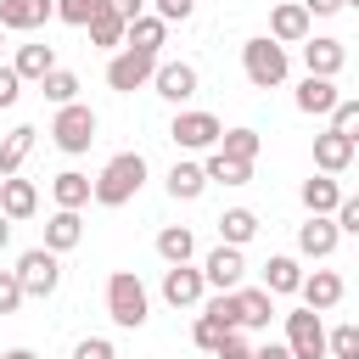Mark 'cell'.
I'll list each match as a JSON object with an SVG mask.
<instances>
[{
    "label": "cell",
    "mask_w": 359,
    "mask_h": 359,
    "mask_svg": "<svg viewBox=\"0 0 359 359\" xmlns=\"http://www.w3.org/2000/svg\"><path fill=\"white\" fill-rule=\"evenodd\" d=\"M258 146H264L258 129H224V135H219V151H224V157H241V163H252Z\"/></svg>",
    "instance_id": "cell-34"
},
{
    "label": "cell",
    "mask_w": 359,
    "mask_h": 359,
    "mask_svg": "<svg viewBox=\"0 0 359 359\" xmlns=\"http://www.w3.org/2000/svg\"><path fill=\"white\" fill-rule=\"evenodd\" d=\"M107 314H112V325H123V331H140V325L151 320V297H146V280H140L135 269H112V275H107Z\"/></svg>",
    "instance_id": "cell-3"
},
{
    "label": "cell",
    "mask_w": 359,
    "mask_h": 359,
    "mask_svg": "<svg viewBox=\"0 0 359 359\" xmlns=\"http://www.w3.org/2000/svg\"><path fill=\"white\" fill-rule=\"evenodd\" d=\"M151 90L163 95V101H191L196 90H202V73L191 67V62H157V73H151Z\"/></svg>",
    "instance_id": "cell-10"
},
{
    "label": "cell",
    "mask_w": 359,
    "mask_h": 359,
    "mask_svg": "<svg viewBox=\"0 0 359 359\" xmlns=\"http://www.w3.org/2000/svg\"><path fill=\"white\" fill-rule=\"evenodd\" d=\"M292 101H297V112H309V118H331V107H337L342 95H337V79L309 73V79L297 84V95H292Z\"/></svg>",
    "instance_id": "cell-19"
},
{
    "label": "cell",
    "mask_w": 359,
    "mask_h": 359,
    "mask_svg": "<svg viewBox=\"0 0 359 359\" xmlns=\"http://www.w3.org/2000/svg\"><path fill=\"white\" fill-rule=\"evenodd\" d=\"M252 236H258V213H252V208H224V213H219V241L247 247Z\"/></svg>",
    "instance_id": "cell-32"
},
{
    "label": "cell",
    "mask_w": 359,
    "mask_h": 359,
    "mask_svg": "<svg viewBox=\"0 0 359 359\" xmlns=\"http://www.w3.org/2000/svg\"><path fill=\"white\" fill-rule=\"evenodd\" d=\"M73 359H118V348L107 337H79L73 342Z\"/></svg>",
    "instance_id": "cell-41"
},
{
    "label": "cell",
    "mask_w": 359,
    "mask_h": 359,
    "mask_svg": "<svg viewBox=\"0 0 359 359\" xmlns=\"http://www.w3.org/2000/svg\"><path fill=\"white\" fill-rule=\"evenodd\" d=\"M56 22V0H0V28L6 34H34Z\"/></svg>",
    "instance_id": "cell-12"
},
{
    "label": "cell",
    "mask_w": 359,
    "mask_h": 359,
    "mask_svg": "<svg viewBox=\"0 0 359 359\" xmlns=\"http://www.w3.org/2000/svg\"><path fill=\"white\" fill-rule=\"evenodd\" d=\"M34 140H39V129H34V123H17V129H11L6 140H0V180H6V174H17V168L28 163Z\"/></svg>",
    "instance_id": "cell-28"
},
{
    "label": "cell",
    "mask_w": 359,
    "mask_h": 359,
    "mask_svg": "<svg viewBox=\"0 0 359 359\" xmlns=\"http://www.w3.org/2000/svg\"><path fill=\"white\" fill-rule=\"evenodd\" d=\"M6 247H11V219L0 213V252H6Z\"/></svg>",
    "instance_id": "cell-49"
},
{
    "label": "cell",
    "mask_w": 359,
    "mask_h": 359,
    "mask_svg": "<svg viewBox=\"0 0 359 359\" xmlns=\"http://www.w3.org/2000/svg\"><path fill=\"white\" fill-rule=\"evenodd\" d=\"M202 191H208V168L202 163H174L168 168V196L174 202H196Z\"/></svg>",
    "instance_id": "cell-29"
},
{
    "label": "cell",
    "mask_w": 359,
    "mask_h": 359,
    "mask_svg": "<svg viewBox=\"0 0 359 359\" xmlns=\"http://www.w3.org/2000/svg\"><path fill=\"white\" fill-rule=\"evenodd\" d=\"M331 129L359 146V101H337V107H331Z\"/></svg>",
    "instance_id": "cell-38"
},
{
    "label": "cell",
    "mask_w": 359,
    "mask_h": 359,
    "mask_svg": "<svg viewBox=\"0 0 359 359\" xmlns=\"http://www.w3.org/2000/svg\"><path fill=\"white\" fill-rule=\"evenodd\" d=\"M39 90H45V101H50V107H67V101H79V73L50 67V73L39 79Z\"/></svg>",
    "instance_id": "cell-33"
},
{
    "label": "cell",
    "mask_w": 359,
    "mask_h": 359,
    "mask_svg": "<svg viewBox=\"0 0 359 359\" xmlns=\"http://www.w3.org/2000/svg\"><path fill=\"white\" fill-rule=\"evenodd\" d=\"M280 342L292 348V359H325V320H320L314 309H292Z\"/></svg>",
    "instance_id": "cell-8"
},
{
    "label": "cell",
    "mask_w": 359,
    "mask_h": 359,
    "mask_svg": "<svg viewBox=\"0 0 359 359\" xmlns=\"http://www.w3.org/2000/svg\"><path fill=\"white\" fill-rule=\"evenodd\" d=\"M297 286H303V264H297L292 252H275V258L264 264V292L286 297V292H297Z\"/></svg>",
    "instance_id": "cell-27"
},
{
    "label": "cell",
    "mask_w": 359,
    "mask_h": 359,
    "mask_svg": "<svg viewBox=\"0 0 359 359\" xmlns=\"http://www.w3.org/2000/svg\"><path fill=\"white\" fill-rule=\"evenodd\" d=\"M123 45H135V50H151V56H157V50L168 45V22H163L157 11H140V17L129 22V34H123Z\"/></svg>",
    "instance_id": "cell-24"
},
{
    "label": "cell",
    "mask_w": 359,
    "mask_h": 359,
    "mask_svg": "<svg viewBox=\"0 0 359 359\" xmlns=\"http://www.w3.org/2000/svg\"><path fill=\"white\" fill-rule=\"evenodd\" d=\"M0 359H39V353H34V348H6Z\"/></svg>",
    "instance_id": "cell-48"
},
{
    "label": "cell",
    "mask_w": 359,
    "mask_h": 359,
    "mask_svg": "<svg viewBox=\"0 0 359 359\" xmlns=\"http://www.w3.org/2000/svg\"><path fill=\"white\" fill-rule=\"evenodd\" d=\"M314 34V17L303 11V0H275V11H269V39H280V45H303Z\"/></svg>",
    "instance_id": "cell-13"
},
{
    "label": "cell",
    "mask_w": 359,
    "mask_h": 359,
    "mask_svg": "<svg viewBox=\"0 0 359 359\" xmlns=\"http://www.w3.org/2000/svg\"><path fill=\"white\" fill-rule=\"evenodd\" d=\"M95 11H101V0H56V22H67V28H84Z\"/></svg>",
    "instance_id": "cell-37"
},
{
    "label": "cell",
    "mask_w": 359,
    "mask_h": 359,
    "mask_svg": "<svg viewBox=\"0 0 359 359\" xmlns=\"http://www.w3.org/2000/svg\"><path fill=\"white\" fill-rule=\"evenodd\" d=\"M17 95H22V79L11 62H0V107H17Z\"/></svg>",
    "instance_id": "cell-43"
},
{
    "label": "cell",
    "mask_w": 359,
    "mask_h": 359,
    "mask_svg": "<svg viewBox=\"0 0 359 359\" xmlns=\"http://www.w3.org/2000/svg\"><path fill=\"white\" fill-rule=\"evenodd\" d=\"M325 359H359V325L353 320L337 325V331H325Z\"/></svg>",
    "instance_id": "cell-36"
},
{
    "label": "cell",
    "mask_w": 359,
    "mask_h": 359,
    "mask_svg": "<svg viewBox=\"0 0 359 359\" xmlns=\"http://www.w3.org/2000/svg\"><path fill=\"white\" fill-rule=\"evenodd\" d=\"M219 135H224V123H219L213 112H202V107L174 112V123H168V140H174L180 151H213V146H219Z\"/></svg>",
    "instance_id": "cell-7"
},
{
    "label": "cell",
    "mask_w": 359,
    "mask_h": 359,
    "mask_svg": "<svg viewBox=\"0 0 359 359\" xmlns=\"http://www.w3.org/2000/svg\"><path fill=\"white\" fill-rule=\"evenodd\" d=\"M157 258H163V264H191V258H196V236H191L185 224H163V230H157Z\"/></svg>",
    "instance_id": "cell-30"
},
{
    "label": "cell",
    "mask_w": 359,
    "mask_h": 359,
    "mask_svg": "<svg viewBox=\"0 0 359 359\" xmlns=\"http://www.w3.org/2000/svg\"><path fill=\"white\" fill-rule=\"evenodd\" d=\"M241 275H247V258H241V247H230V241H219V247L202 258V280H208L213 292H236Z\"/></svg>",
    "instance_id": "cell-9"
},
{
    "label": "cell",
    "mask_w": 359,
    "mask_h": 359,
    "mask_svg": "<svg viewBox=\"0 0 359 359\" xmlns=\"http://www.w3.org/2000/svg\"><path fill=\"white\" fill-rule=\"evenodd\" d=\"M331 219H337V230H342V236H359V196H342Z\"/></svg>",
    "instance_id": "cell-42"
},
{
    "label": "cell",
    "mask_w": 359,
    "mask_h": 359,
    "mask_svg": "<svg viewBox=\"0 0 359 359\" xmlns=\"http://www.w3.org/2000/svg\"><path fill=\"white\" fill-rule=\"evenodd\" d=\"M151 6H157V17H163V22H185V17L196 11V0H151Z\"/></svg>",
    "instance_id": "cell-44"
},
{
    "label": "cell",
    "mask_w": 359,
    "mask_h": 359,
    "mask_svg": "<svg viewBox=\"0 0 359 359\" xmlns=\"http://www.w3.org/2000/svg\"><path fill=\"white\" fill-rule=\"evenodd\" d=\"M22 280H17V269H0V314H17L22 309Z\"/></svg>",
    "instance_id": "cell-40"
},
{
    "label": "cell",
    "mask_w": 359,
    "mask_h": 359,
    "mask_svg": "<svg viewBox=\"0 0 359 359\" xmlns=\"http://www.w3.org/2000/svg\"><path fill=\"white\" fill-rule=\"evenodd\" d=\"M230 297H236V325H241V331H269V320H275V292H264V286H236Z\"/></svg>",
    "instance_id": "cell-16"
},
{
    "label": "cell",
    "mask_w": 359,
    "mask_h": 359,
    "mask_svg": "<svg viewBox=\"0 0 359 359\" xmlns=\"http://www.w3.org/2000/svg\"><path fill=\"white\" fill-rule=\"evenodd\" d=\"M342 275L337 269H314V275H303V286H297V297H303V309H314V314H325V309H337L342 303Z\"/></svg>",
    "instance_id": "cell-17"
},
{
    "label": "cell",
    "mask_w": 359,
    "mask_h": 359,
    "mask_svg": "<svg viewBox=\"0 0 359 359\" xmlns=\"http://www.w3.org/2000/svg\"><path fill=\"white\" fill-rule=\"evenodd\" d=\"M213 359H252L247 331H241V325H236V331H224V337H219V348H213Z\"/></svg>",
    "instance_id": "cell-39"
},
{
    "label": "cell",
    "mask_w": 359,
    "mask_h": 359,
    "mask_svg": "<svg viewBox=\"0 0 359 359\" xmlns=\"http://www.w3.org/2000/svg\"><path fill=\"white\" fill-rule=\"evenodd\" d=\"M202 297H208L202 269H191V264H168V269H163V303H174V309H196Z\"/></svg>",
    "instance_id": "cell-11"
},
{
    "label": "cell",
    "mask_w": 359,
    "mask_h": 359,
    "mask_svg": "<svg viewBox=\"0 0 359 359\" xmlns=\"http://www.w3.org/2000/svg\"><path fill=\"white\" fill-rule=\"evenodd\" d=\"M157 62H163V56H151V50H135V45H123V50H112V62H107V84H112L118 95H135V90H146V84H151Z\"/></svg>",
    "instance_id": "cell-4"
},
{
    "label": "cell",
    "mask_w": 359,
    "mask_h": 359,
    "mask_svg": "<svg viewBox=\"0 0 359 359\" xmlns=\"http://www.w3.org/2000/svg\"><path fill=\"white\" fill-rule=\"evenodd\" d=\"M303 11H309V17H337L342 0H303Z\"/></svg>",
    "instance_id": "cell-46"
},
{
    "label": "cell",
    "mask_w": 359,
    "mask_h": 359,
    "mask_svg": "<svg viewBox=\"0 0 359 359\" xmlns=\"http://www.w3.org/2000/svg\"><path fill=\"white\" fill-rule=\"evenodd\" d=\"M11 67H17V79L28 84H39L50 67H56V45H39V39H28V45H17V56H11Z\"/></svg>",
    "instance_id": "cell-23"
},
{
    "label": "cell",
    "mask_w": 359,
    "mask_h": 359,
    "mask_svg": "<svg viewBox=\"0 0 359 359\" xmlns=\"http://www.w3.org/2000/svg\"><path fill=\"white\" fill-rule=\"evenodd\" d=\"M224 331H236V325H224V320H219V314H208V309H202V314H196V325H191V342H196V348H202V353H213V348H219V337H224Z\"/></svg>",
    "instance_id": "cell-35"
},
{
    "label": "cell",
    "mask_w": 359,
    "mask_h": 359,
    "mask_svg": "<svg viewBox=\"0 0 359 359\" xmlns=\"http://www.w3.org/2000/svg\"><path fill=\"white\" fill-rule=\"evenodd\" d=\"M90 185H95L90 202H101V208H123V202H135V191L146 185V157H140V151H118V157H107V168H101Z\"/></svg>",
    "instance_id": "cell-1"
},
{
    "label": "cell",
    "mask_w": 359,
    "mask_h": 359,
    "mask_svg": "<svg viewBox=\"0 0 359 359\" xmlns=\"http://www.w3.org/2000/svg\"><path fill=\"white\" fill-rule=\"evenodd\" d=\"M17 280H22L28 297H50V292L62 286V252H50V247L17 252Z\"/></svg>",
    "instance_id": "cell-6"
},
{
    "label": "cell",
    "mask_w": 359,
    "mask_h": 359,
    "mask_svg": "<svg viewBox=\"0 0 359 359\" xmlns=\"http://www.w3.org/2000/svg\"><path fill=\"white\" fill-rule=\"evenodd\" d=\"M202 168H208V185H247V180H252V163H241V157H224L219 146L208 151V163H202Z\"/></svg>",
    "instance_id": "cell-31"
},
{
    "label": "cell",
    "mask_w": 359,
    "mask_h": 359,
    "mask_svg": "<svg viewBox=\"0 0 359 359\" xmlns=\"http://www.w3.org/2000/svg\"><path fill=\"white\" fill-rule=\"evenodd\" d=\"M337 241H342V230H337L331 213H309V219L297 224V252H303V258H331Z\"/></svg>",
    "instance_id": "cell-15"
},
{
    "label": "cell",
    "mask_w": 359,
    "mask_h": 359,
    "mask_svg": "<svg viewBox=\"0 0 359 359\" xmlns=\"http://www.w3.org/2000/svg\"><path fill=\"white\" fill-rule=\"evenodd\" d=\"M241 73H247V84H252V90H280V84H286V73H292V56H286V45H280V39L252 34V39L241 45Z\"/></svg>",
    "instance_id": "cell-2"
},
{
    "label": "cell",
    "mask_w": 359,
    "mask_h": 359,
    "mask_svg": "<svg viewBox=\"0 0 359 359\" xmlns=\"http://www.w3.org/2000/svg\"><path fill=\"white\" fill-rule=\"evenodd\" d=\"M353 157H359V151H353Z\"/></svg>",
    "instance_id": "cell-52"
},
{
    "label": "cell",
    "mask_w": 359,
    "mask_h": 359,
    "mask_svg": "<svg viewBox=\"0 0 359 359\" xmlns=\"http://www.w3.org/2000/svg\"><path fill=\"white\" fill-rule=\"evenodd\" d=\"M50 140H56L67 157L90 151V140H95V112H90L84 101H67V107H56V118H50Z\"/></svg>",
    "instance_id": "cell-5"
},
{
    "label": "cell",
    "mask_w": 359,
    "mask_h": 359,
    "mask_svg": "<svg viewBox=\"0 0 359 359\" xmlns=\"http://www.w3.org/2000/svg\"><path fill=\"white\" fill-rule=\"evenodd\" d=\"M0 213H6L11 224L34 219V213H39V185H34V180H17V174H6V180H0Z\"/></svg>",
    "instance_id": "cell-18"
},
{
    "label": "cell",
    "mask_w": 359,
    "mask_h": 359,
    "mask_svg": "<svg viewBox=\"0 0 359 359\" xmlns=\"http://www.w3.org/2000/svg\"><path fill=\"white\" fill-rule=\"evenodd\" d=\"M353 151H359V146H353L348 135H337V129L314 135V168H320V174H342V168L353 163Z\"/></svg>",
    "instance_id": "cell-20"
},
{
    "label": "cell",
    "mask_w": 359,
    "mask_h": 359,
    "mask_svg": "<svg viewBox=\"0 0 359 359\" xmlns=\"http://www.w3.org/2000/svg\"><path fill=\"white\" fill-rule=\"evenodd\" d=\"M252 359H292V348L286 342H264V348H252Z\"/></svg>",
    "instance_id": "cell-47"
},
{
    "label": "cell",
    "mask_w": 359,
    "mask_h": 359,
    "mask_svg": "<svg viewBox=\"0 0 359 359\" xmlns=\"http://www.w3.org/2000/svg\"><path fill=\"white\" fill-rule=\"evenodd\" d=\"M84 28H90V45H95V50H123V34H129V22H123V17H118L107 0H101V11H95Z\"/></svg>",
    "instance_id": "cell-22"
},
{
    "label": "cell",
    "mask_w": 359,
    "mask_h": 359,
    "mask_svg": "<svg viewBox=\"0 0 359 359\" xmlns=\"http://www.w3.org/2000/svg\"><path fill=\"white\" fill-rule=\"evenodd\" d=\"M342 6H353V11H359V0H342Z\"/></svg>",
    "instance_id": "cell-51"
},
{
    "label": "cell",
    "mask_w": 359,
    "mask_h": 359,
    "mask_svg": "<svg viewBox=\"0 0 359 359\" xmlns=\"http://www.w3.org/2000/svg\"><path fill=\"white\" fill-rule=\"evenodd\" d=\"M84 241V219H79V208H56L50 219H45V247L50 252H73Z\"/></svg>",
    "instance_id": "cell-21"
},
{
    "label": "cell",
    "mask_w": 359,
    "mask_h": 359,
    "mask_svg": "<svg viewBox=\"0 0 359 359\" xmlns=\"http://www.w3.org/2000/svg\"><path fill=\"white\" fill-rule=\"evenodd\" d=\"M303 67L320 73V79H337V73L348 67V45L331 39V34H309V39H303Z\"/></svg>",
    "instance_id": "cell-14"
},
{
    "label": "cell",
    "mask_w": 359,
    "mask_h": 359,
    "mask_svg": "<svg viewBox=\"0 0 359 359\" xmlns=\"http://www.w3.org/2000/svg\"><path fill=\"white\" fill-rule=\"evenodd\" d=\"M0 50H6V28H0Z\"/></svg>",
    "instance_id": "cell-50"
},
{
    "label": "cell",
    "mask_w": 359,
    "mask_h": 359,
    "mask_svg": "<svg viewBox=\"0 0 359 359\" xmlns=\"http://www.w3.org/2000/svg\"><path fill=\"white\" fill-rule=\"evenodd\" d=\"M50 196H56V208H90L95 185H90V174H79V168H62V174L50 180Z\"/></svg>",
    "instance_id": "cell-25"
},
{
    "label": "cell",
    "mask_w": 359,
    "mask_h": 359,
    "mask_svg": "<svg viewBox=\"0 0 359 359\" xmlns=\"http://www.w3.org/2000/svg\"><path fill=\"white\" fill-rule=\"evenodd\" d=\"M107 6H112V11H118V17H123V22H135V17H140V11H146V0H107Z\"/></svg>",
    "instance_id": "cell-45"
},
{
    "label": "cell",
    "mask_w": 359,
    "mask_h": 359,
    "mask_svg": "<svg viewBox=\"0 0 359 359\" xmlns=\"http://www.w3.org/2000/svg\"><path fill=\"white\" fill-rule=\"evenodd\" d=\"M297 196H303V208H309V213H337V202H342V185H337L331 174H320V168H314V174L303 180V191H297Z\"/></svg>",
    "instance_id": "cell-26"
}]
</instances>
